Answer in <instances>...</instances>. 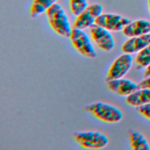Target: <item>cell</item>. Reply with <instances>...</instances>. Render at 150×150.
Listing matches in <instances>:
<instances>
[{"label":"cell","instance_id":"cell-18","mask_svg":"<svg viewBox=\"0 0 150 150\" xmlns=\"http://www.w3.org/2000/svg\"><path fill=\"white\" fill-rule=\"evenodd\" d=\"M139 88H145L150 89V76L146 77L138 83Z\"/></svg>","mask_w":150,"mask_h":150},{"label":"cell","instance_id":"cell-13","mask_svg":"<svg viewBox=\"0 0 150 150\" xmlns=\"http://www.w3.org/2000/svg\"><path fill=\"white\" fill-rule=\"evenodd\" d=\"M129 144L134 150H150V145L145 137L137 131H130L129 132Z\"/></svg>","mask_w":150,"mask_h":150},{"label":"cell","instance_id":"cell-2","mask_svg":"<svg viewBox=\"0 0 150 150\" xmlns=\"http://www.w3.org/2000/svg\"><path fill=\"white\" fill-rule=\"evenodd\" d=\"M86 111L105 122L116 123L123 117L122 111L117 107L103 102H94L84 107Z\"/></svg>","mask_w":150,"mask_h":150},{"label":"cell","instance_id":"cell-5","mask_svg":"<svg viewBox=\"0 0 150 150\" xmlns=\"http://www.w3.org/2000/svg\"><path fill=\"white\" fill-rule=\"evenodd\" d=\"M103 8L98 3H93L88 6L78 16L73 23V28L83 29L90 28L96 22V19L103 13Z\"/></svg>","mask_w":150,"mask_h":150},{"label":"cell","instance_id":"cell-7","mask_svg":"<svg viewBox=\"0 0 150 150\" xmlns=\"http://www.w3.org/2000/svg\"><path fill=\"white\" fill-rule=\"evenodd\" d=\"M133 63L131 54L125 53L117 57L110 66L106 77L107 81L123 77L130 70Z\"/></svg>","mask_w":150,"mask_h":150},{"label":"cell","instance_id":"cell-14","mask_svg":"<svg viewBox=\"0 0 150 150\" xmlns=\"http://www.w3.org/2000/svg\"><path fill=\"white\" fill-rule=\"evenodd\" d=\"M57 0H33L30 7V15L35 18L46 12Z\"/></svg>","mask_w":150,"mask_h":150},{"label":"cell","instance_id":"cell-8","mask_svg":"<svg viewBox=\"0 0 150 150\" xmlns=\"http://www.w3.org/2000/svg\"><path fill=\"white\" fill-rule=\"evenodd\" d=\"M131 21L127 17L117 13H104L96 20L95 23L100 25L110 32L122 30Z\"/></svg>","mask_w":150,"mask_h":150},{"label":"cell","instance_id":"cell-19","mask_svg":"<svg viewBox=\"0 0 150 150\" xmlns=\"http://www.w3.org/2000/svg\"><path fill=\"white\" fill-rule=\"evenodd\" d=\"M144 76L145 77L150 76V64L145 67V70L144 73Z\"/></svg>","mask_w":150,"mask_h":150},{"label":"cell","instance_id":"cell-6","mask_svg":"<svg viewBox=\"0 0 150 150\" xmlns=\"http://www.w3.org/2000/svg\"><path fill=\"white\" fill-rule=\"evenodd\" d=\"M89 28L91 37L98 48L106 52L114 49L115 40L110 31L96 23Z\"/></svg>","mask_w":150,"mask_h":150},{"label":"cell","instance_id":"cell-11","mask_svg":"<svg viewBox=\"0 0 150 150\" xmlns=\"http://www.w3.org/2000/svg\"><path fill=\"white\" fill-rule=\"evenodd\" d=\"M122 34L128 38L138 36L150 33V21L138 19L130 22L122 30Z\"/></svg>","mask_w":150,"mask_h":150},{"label":"cell","instance_id":"cell-3","mask_svg":"<svg viewBox=\"0 0 150 150\" xmlns=\"http://www.w3.org/2000/svg\"><path fill=\"white\" fill-rule=\"evenodd\" d=\"M73 137L80 146L85 149H102L108 144L107 136L96 131H77L73 134Z\"/></svg>","mask_w":150,"mask_h":150},{"label":"cell","instance_id":"cell-15","mask_svg":"<svg viewBox=\"0 0 150 150\" xmlns=\"http://www.w3.org/2000/svg\"><path fill=\"white\" fill-rule=\"evenodd\" d=\"M135 62L141 67H146L150 64V44L137 53Z\"/></svg>","mask_w":150,"mask_h":150},{"label":"cell","instance_id":"cell-12","mask_svg":"<svg viewBox=\"0 0 150 150\" xmlns=\"http://www.w3.org/2000/svg\"><path fill=\"white\" fill-rule=\"evenodd\" d=\"M125 101L128 105L136 107L150 103V89L139 88L127 96Z\"/></svg>","mask_w":150,"mask_h":150},{"label":"cell","instance_id":"cell-4","mask_svg":"<svg viewBox=\"0 0 150 150\" xmlns=\"http://www.w3.org/2000/svg\"><path fill=\"white\" fill-rule=\"evenodd\" d=\"M70 39L74 49L82 56L91 59L97 56L90 39L83 29L73 28Z\"/></svg>","mask_w":150,"mask_h":150},{"label":"cell","instance_id":"cell-1","mask_svg":"<svg viewBox=\"0 0 150 150\" xmlns=\"http://www.w3.org/2000/svg\"><path fill=\"white\" fill-rule=\"evenodd\" d=\"M48 22L52 29L58 35L70 38L72 28L64 9L58 3H55L46 12Z\"/></svg>","mask_w":150,"mask_h":150},{"label":"cell","instance_id":"cell-20","mask_svg":"<svg viewBox=\"0 0 150 150\" xmlns=\"http://www.w3.org/2000/svg\"><path fill=\"white\" fill-rule=\"evenodd\" d=\"M148 6L149 12V13H150V0H148Z\"/></svg>","mask_w":150,"mask_h":150},{"label":"cell","instance_id":"cell-17","mask_svg":"<svg viewBox=\"0 0 150 150\" xmlns=\"http://www.w3.org/2000/svg\"><path fill=\"white\" fill-rule=\"evenodd\" d=\"M137 110L141 115L150 120V103L138 107Z\"/></svg>","mask_w":150,"mask_h":150},{"label":"cell","instance_id":"cell-10","mask_svg":"<svg viewBox=\"0 0 150 150\" xmlns=\"http://www.w3.org/2000/svg\"><path fill=\"white\" fill-rule=\"evenodd\" d=\"M150 44V33L141 36L129 38L121 46V50L125 53H138Z\"/></svg>","mask_w":150,"mask_h":150},{"label":"cell","instance_id":"cell-16","mask_svg":"<svg viewBox=\"0 0 150 150\" xmlns=\"http://www.w3.org/2000/svg\"><path fill=\"white\" fill-rule=\"evenodd\" d=\"M88 5V0H69L70 11L76 16L81 13Z\"/></svg>","mask_w":150,"mask_h":150},{"label":"cell","instance_id":"cell-9","mask_svg":"<svg viewBox=\"0 0 150 150\" xmlns=\"http://www.w3.org/2000/svg\"><path fill=\"white\" fill-rule=\"evenodd\" d=\"M107 86L110 90L121 96H128L139 88L138 84L123 77L108 80Z\"/></svg>","mask_w":150,"mask_h":150}]
</instances>
